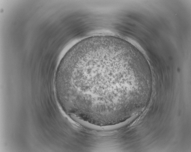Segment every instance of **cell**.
I'll list each match as a JSON object with an SVG mask.
<instances>
[{"instance_id": "obj_1", "label": "cell", "mask_w": 191, "mask_h": 152, "mask_svg": "<svg viewBox=\"0 0 191 152\" xmlns=\"http://www.w3.org/2000/svg\"><path fill=\"white\" fill-rule=\"evenodd\" d=\"M66 76L75 95L101 113L119 110L124 95L142 77L139 58L130 44L109 35L79 43L68 57Z\"/></svg>"}]
</instances>
